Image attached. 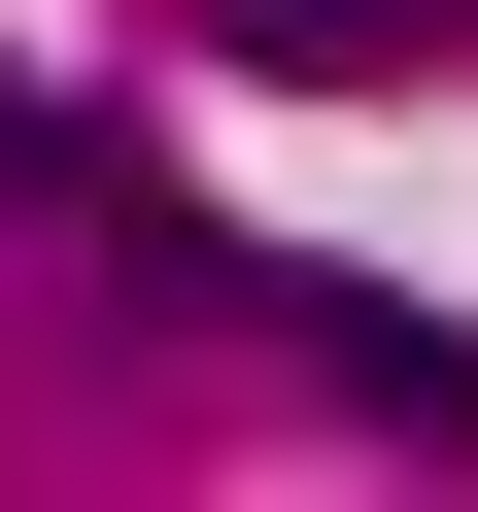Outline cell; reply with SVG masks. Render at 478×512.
<instances>
[{
    "label": "cell",
    "instance_id": "1",
    "mask_svg": "<svg viewBox=\"0 0 478 512\" xmlns=\"http://www.w3.org/2000/svg\"><path fill=\"white\" fill-rule=\"evenodd\" d=\"M205 35H239V69H308V103H376V69H444V35H478V0H205Z\"/></svg>",
    "mask_w": 478,
    "mask_h": 512
}]
</instances>
